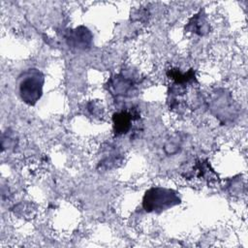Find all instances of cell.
Segmentation results:
<instances>
[{
	"instance_id": "cell-2",
	"label": "cell",
	"mask_w": 248,
	"mask_h": 248,
	"mask_svg": "<svg viewBox=\"0 0 248 248\" xmlns=\"http://www.w3.org/2000/svg\"><path fill=\"white\" fill-rule=\"evenodd\" d=\"M180 203L178 193L171 189L153 187L144 194L142 206L146 212L159 213Z\"/></svg>"
},
{
	"instance_id": "cell-4",
	"label": "cell",
	"mask_w": 248,
	"mask_h": 248,
	"mask_svg": "<svg viewBox=\"0 0 248 248\" xmlns=\"http://www.w3.org/2000/svg\"><path fill=\"white\" fill-rule=\"evenodd\" d=\"M68 39H71L76 47L85 48L90 44L91 35L86 28L78 27L72 32V35Z\"/></svg>"
},
{
	"instance_id": "cell-1",
	"label": "cell",
	"mask_w": 248,
	"mask_h": 248,
	"mask_svg": "<svg viewBox=\"0 0 248 248\" xmlns=\"http://www.w3.org/2000/svg\"><path fill=\"white\" fill-rule=\"evenodd\" d=\"M45 78L38 69H28L18 78V94L20 99L29 106H34L43 94Z\"/></svg>"
},
{
	"instance_id": "cell-3",
	"label": "cell",
	"mask_w": 248,
	"mask_h": 248,
	"mask_svg": "<svg viewBox=\"0 0 248 248\" xmlns=\"http://www.w3.org/2000/svg\"><path fill=\"white\" fill-rule=\"evenodd\" d=\"M139 117V114L136 111L132 112V110H122L115 112L112 116L114 134L116 136L126 135L132 127V122Z\"/></svg>"
}]
</instances>
